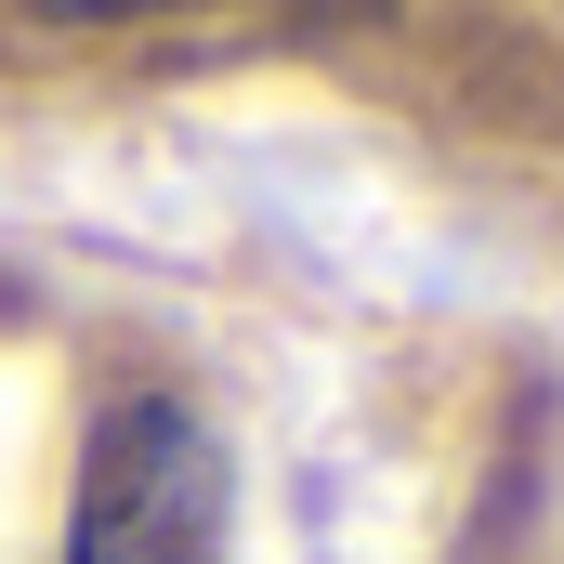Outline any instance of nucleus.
<instances>
[{"mask_svg": "<svg viewBox=\"0 0 564 564\" xmlns=\"http://www.w3.org/2000/svg\"><path fill=\"white\" fill-rule=\"evenodd\" d=\"M224 525H237V459L197 408L132 394L93 421L79 499H66V564H224Z\"/></svg>", "mask_w": 564, "mask_h": 564, "instance_id": "1", "label": "nucleus"}]
</instances>
